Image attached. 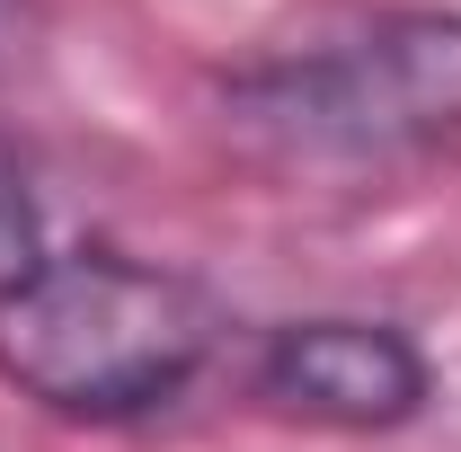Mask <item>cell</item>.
Listing matches in <instances>:
<instances>
[{
	"label": "cell",
	"mask_w": 461,
	"mask_h": 452,
	"mask_svg": "<svg viewBox=\"0 0 461 452\" xmlns=\"http://www.w3.org/2000/svg\"><path fill=\"white\" fill-rule=\"evenodd\" d=\"M36 267H45V213H36V186L18 169V151L0 142V293H18Z\"/></svg>",
	"instance_id": "cell-4"
},
{
	"label": "cell",
	"mask_w": 461,
	"mask_h": 452,
	"mask_svg": "<svg viewBox=\"0 0 461 452\" xmlns=\"http://www.w3.org/2000/svg\"><path fill=\"white\" fill-rule=\"evenodd\" d=\"M230 320L177 267L124 249H45V267L0 293V382L71 426H133L204 382Z\"/></svg>",
	"instance_id": "cell-1"
},
{
	"label": "cell",
	"mask_w": 461,
	"mask_h": 452,
	"mask_svg": "<svg viewBox=\"0 0 461 452\" xmlns=\"http://www.w3.org/2000/svg\"><path fill=\"white\" fill-rule=\"evenodd\" d=\"M258 399L320 426V435H391L408 417H426L435 399V364L400 320H364V311H311V320H276L258 338Z\"/></svg>",
	"instance_id": "cell-3"
},
{
	"label": "cell",
	"mask_w": 461,
	"mask_h": 452,
	"mask_svg": "<svg viewBox=\"0 0 461 452\" xmlns=\"http://www.w3.org/2000/svg\"><path fill=\"white\" fill-rule=\"evenodd\" d=\"M230 124L302 169H382L461 133V9H373L346 36L249 62L222 89Z\"/></svg>",
	"instance_id": "cell-2"
}]
</instances>
